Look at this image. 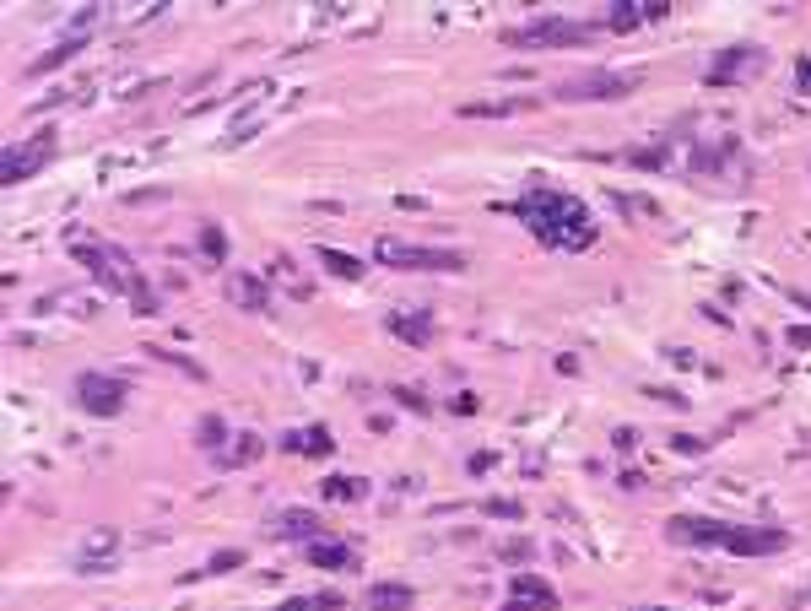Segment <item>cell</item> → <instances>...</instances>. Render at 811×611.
I'll use <instances>...</instances> for the list:
<instances>
[{
	"label": "cell",
	"mask_w": 811,
	"mask_h": 611,
	"mask_svg": "<svg viewBox=\"0 0 811 611\" xmlns=\"http://www.w3.org/2000/svg\"><path fill=\"white\" fill-rule=\"evenodd\" d=\"M520 217L530 222V233L547 238V244L557 249H584L595 238V222L590 211H584L579 201H568V195H552V190H536L520 201Z\"/></svg>",
	"instance_id": "obj_1"
},
{
	"label": "cell",
	"mask_w": 811,
	"mask_h": 611,
	"mask_svg": "<svg viewBox=\"0 0 811 611\" xmlns=\"http://www.w3.org/2000/svg\"><path fill=\"white\" fill-rule=\"evenodd\" d=\"M671 541H687V547H730V552H779L784 530H741V525H720V520H671L666 530Z\"/></svg>",
	"instance_id": "obj_2"
},
{
	"label": "cell",
	"mask_w": 811,
	"mask_h": 611,
	"mask_svg": "<svg viewBox=\"0 0 811 611\" xmlns=\"http://www.w3.org/2000/svg\"><path fill=\"white\" fill-rule=\"evenodd\" d=\"M76 255H82V260H87L109 287L125 292V298L136 303V314H157V309H152V292H146V287L136 282V271H130V260H125V255H114V249H103V244H82Z\"/></svg>",
	"instance_id": "obj_3"
},
{
	"label": "cell",
	"mask_w": 811,
	"mask_h": 611,
	"mask_svg": "<svg viewBox=\"0 0 811 611\" xmlns=\"http://www.w3.org/2000/svg\"><path fill=\"white\" fill-rule=\"evenodd\" d=\"M379 260L401 265V271H465V255H449V249H411L401 238H384Z\"/></svg>",
	"instance_id": "obj_4"
},
{
	"label": "cell",
	"mask_w": 811,
	"mask_h": 611,
	"mask_svg": "<svg viewBox=\"0 0 811 611\" xmlns=\"http://www.w3.org/2000/svg\"><path fill=\"white\" fill-rule=\"evenodd\" d=\"M76 401H82L92 417H114V411L125 406V384L109 379V374H82L76 379Z\"/></svg>",
	"instance_id": "obj_5"
},
{
	"label": "cell",
	"mask_w": 811,
	"mask_h": 611,
	"mask_svg": "<svg viewBox=\"0 0 811 611\" xmlns=\"http://www.w3.org/2000/svg\"><path fill=\"white\" fill-rule=\"evenodd\" d=\"M503 611H557V595H552V584H547V579H536V574H520V579H509V595H503Z\"/></svg>",
	"instance_id": "obj_6"
},
{
	"label": "cell",
	"mask_w": 811,
	"mask_h": 611,
	"mask_svg": "<svg viewBox=\"0 0 811 611\" xmlns=\"http://www.w3.org/2000/svg\"><path fill=\"white\" fill-rule=\"evenodd\" d=\"M49 152H55V136H38V141H22V146H6V163H0V179L6 184H17L28 168H44L49 163Z\"/></svg>",
	"instance_id": "obj_7"
},
{
	"label": "cell",
	"mask_w": 811,
	"mask_h": 611,
	"mask_svg": "<svg viewBox=\"0 0 811 611\" xmlns=\"http://www.w3.org/2000/svg\"><path fill=\"white\" fill-rule=\"evenodd\" d=\"M541 38H584V28H574V22H530V28L514 33V44H541Z\"/></svg>",
	"instance_id": "obj_8"
},
{
	"label": "cell",
	"mask_w": 811,
	"mask_h": 611,
	"mask_svg": "<svg viewBox=\"0 0 811 611\" xmlns=\"http://www.w3.org/2000/svg\"><path fill=\"white\" fill-rule=\"evenodd\" d=\"M368 606L374 611H411V590H401V584H379V590L368 595Z\"/></svg>",
	"instance_id": "obj_9"
},
{
	"label": "cell",
	"mask_w": 811,
	"mask_h": 611,
	"mask_svg": "<svg viewBox=\"0 0 811 611\" xmlns=\"http://www.w3.org/2000/svg\"><path fill=\"white\" fill-rule=\"evenodd\" d=\"M309 557H314L319 568H347V563H352V552L341 547V541H314V547H309Z\"/></svg>",
	"instance_id": "obj_10"
},
{
	"label": "cell",
	"mask_w": 811,
	"mask_h": 611,
	"mask_svg": "<svg viewBox=\"0 0 811 611\" xmlns=\"http://www.w3.org/2000/svg\"><path fill=\"white\" fill-rule=\"evenodd\" d=\"M282 449H303V455H325L330 449V438H325V428H309V433H287V444Z\"/></svg>",
	"instance_id": "obj_11"
},
{
	"label": "cell",
	"mask_w": 811,
	"mask_h": 611,
	"mask_svg": "<svg viewBox=\"0 0 811 611\" xmlns=\"http://www.w3.org/2000/svg\"><path fill=\"white\" fill-rule=\"evenodd\" d=\"M228 292H233V303H249V309H265V287H260V282H249V276H233V282H228Z\"/></svg>",
	"instance_id": "obj_12"
},
{
	"label": "cell",
	"mask_w": 811,
	"mask_h": 611,
	"mask_svg": "<svg viewBox=\"0 0 811 611\" xmlns=\"http://www.w3.org/2000/svg\"><path fill=\"white\" fill-rule=\"evenodd\" d=\"M617 87H628L622 76H590V82H579L574 98H617Z\"/></svg>",
	"instance_id": "obj_13"
},
{
	"label": "cell",
	"mask_w": 811,
	"mask_h": 611,
	"mask_svg": "<svg viewBox=\"0 0 811 611\" xmlns=\"http://www.w3.org/2000/svg\"><path fill=\"white\" fill-rule=\"evenodd\" d=\"M319 260H325L330 271H341V276H347V282H357V276H363V265H357L352 255H336V249H319Z\"/></svg>",
	"instance_id": "obj_14"
},
{
	"label": "cell",
	"mask_w": 811,
	"mask_h": 611,
	"mask_svg": "<svg viewBox=\"0 0 811 611\" xmlns=\"http://www.w3.org/2000/svg\"><path fill=\"white\" fill-rule=\"evenodd\" d=\"M282 530H287V536H314V514H282Z\"/></svg>",
	"instance_id": "obj_15"
},
{
	"label": "cell",
	"mask_w": 811,
	"mask_h": 611,
	"mask_svg": "<svg viewBox=\"0 0 811 611\" xmlns=\"http://www.w3.org/2000/svg\"><path fill=\"white\" fill-rule=\"evenodd\" d=\"M114 541H119V536H114V530H92V536L82 541V552H87V557H98V552H109V547H114Z\"/></svg>",
	"instance_id": "obj_16"
},
{
	"label": "cell",
	"mask_w": 811,
	"mask_h": 611,
	"mask_svg": "<svg viewBox=\"0 0 811 611\" xmlns=\"http://www.w3.org/2000/svg\"><path fill=\"white\" fill-rule=\"evenodd\" d=\"M238 563H244V552H217V557L206 563V574H233Z\"/></svg>",
	"instance_id": "obj_17"
},
{
	"label": "cell",
	"mask_w": 811,
	"mask_h": 611,
	"mask_svg": "<svg viewBox=\"0 0 811 611\" xmlns=\"http://www.w3.org/2000/svg\"><path fill=\"white\" fill-rule=\"evenodd\" d=\"M325 493H330V498H357L363 487H357L352 476H341V482H325Z\"/></svg>",
	"instance_id": "obj_18"
},
{
	"label": "cell",
	"mask_w": 811,
	"mask_h": 611,
	"mask_svg": "<svg viewBox=\"0 0 811 611\" xmlns=\"http://www.w3.org/2000/svg\"><path fill=\"white\" fill-rule=\"evenodd\" d=\"M201 444H206V449H217V444H222V422H217V417H206V422H201Z\"/></svg>",
	"instance_id": "obj_19"
},
{
	"label": "cell",
	"mask_w": 811,
	"mask_h": 611,
	"mask_svg": "<svg viewBox=\"0 0 811 611\" xmlns=\"http://www.w3.org/2000/svg\"><path fill=\"white\" fill-rule=\"evenodd\" d=\"M201 244H206L217 260H222V233H217V228H206V233H201Z\"/></svg>",
	"instance_id": "obj_20"
},
{
	"label": "cell",
	"mask_w": 811,
	"mask_h": 611,
	"mask_svg": "<svg viewBox=\"0 0 811 611\" xmlns=\"http://www.w3.org/2000/svg\"><path fill=\"white\" fill-rule=\"evenodd\" d=\"M319 601H282V606H276V611H314Z\"/></svg>",
	"instance_id": "obj_21"
}]
</instances>
